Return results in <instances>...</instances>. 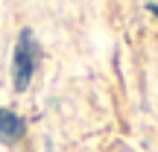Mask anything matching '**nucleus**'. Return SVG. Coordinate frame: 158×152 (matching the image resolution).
<instances>
[{"mask_svg": "<svg viewBox=\"0 0 158 152\" xmlns=\"http://www.w3.org/2000/svg\"><path fill=\"white\" fill-rule=\"evenodd\" d=\"M41 64V44L35 38L32 29H21L12 47V64H9V76H12V88L15 94H27L35 82Z\"/></svg>", "mask_w": 158, "mask_h": 152, "instance_id": "obj_1", "label": "nucleus"}, {"mask_svg": "<svg viewBox=\"0 0 158 152\" xmlns=\"http://www.w3.org/2000/svg\"><path fill=\"white\" fill-rule=\"evenodd\" d=\"M23 135H27L23 114H18L9 105H0V143L3 146H15V143L23 141Z\"/></svg>", "mask_w": 158, "mask_h": 152, "instance_id": "obj_2", "label": "nucleus"}, {"mask_svg": "<svg viewBox=\"0 0 158 152\" xmlns=\"http://www.w3.org/2000/svg\"><path fill=\"white\" fill-rule=\"evenodd\" d=\"M147 9H149V12H152V15H155V18H158V3H147Z\"/></svg>", "mask_w": 158, "mask_h": 152, "instance_id": "obj_3", "label": "nucleus"}]
</instances>
